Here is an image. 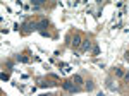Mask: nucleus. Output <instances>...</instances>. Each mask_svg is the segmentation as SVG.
<instances>
[{"label":"nucleus","instance_id":"1","mask_svg":"<svg viewBox=\"0 0 129 96\" xmlns=\"http://www.w3.org/2000/svg\"><path fill=\"white\" fill-rule=\"evenodd\" d=\"M64 89H67V91H71V93H78L79 91V88L74 84V86H72L71 82H64Z\"/></svg>","mask_w":129,"mask_h":96},{"label":"nucleus","instance_id":"7","mask_svg":"<svg viewBox=\"0 0 129 96\" xmlns=\"http://www.w3.org/2000/svg\"><path fill=\"white\" fill-rule=\"evenodd\" d=\"M93 53H95V55H98V53H100V48H98V46H95V48H93Z\"/></svg>","mask_w":129,"mask_h":96},{"label":"nucleus","instance_id":"9","mask_svg":"<svg viewBox=\"0 0 129 96\" xmlns=\"http://www.w3.org/2000/svg\"><path fill=\"white\" fill-rule=\"evenodd\" d=\"M126 59H127V60H129V50H127V53H126Z\"/></svg>","mask_w":129,"mask_h":96},{"label":"nucleus","instance_id":"3","mask_svg":"<svg viewBox=\"0 0 129 96\" xmlns=\"http://www.w3.org/2000/svg\"><path fill=\"white\" fill-rule=\"evenodd\" d=\"M72 82H74L76 86H78V84H83V77H81V75H79V74H76V75H74V77H72Z\"/></svg>","mask_w":129,"mask_h":96},{"label":"nucleus","instance_id":"8","mask_svg":"<svg viewBox=\"0 0 129 96\" xmlns=\"http://www.w3.org/2000/svg\"><path fill=\"white\" fill-rule=\"evenodd\" d=\"M2 81H9V75L7 74H2Z\"/></svg>","mask_w":129,"mask_h":96},{"label":"nucleus","instance_id":"4","mask_svg":"<svg viewBox=\"0 0 129 96\" xmlns=\"http://www.w3.org/2000/svg\"><path fill=\"white\" fill-rule=\"evenodd\" d=\"M47 26H48V21H47V19H43V21L38 22V29H40L41 33H43V28H47Z\"/></svg>","mask_w":129,"mask_h":96},{"label":"nucleus","instance_id":"6","mask_svg":"<svg viewBox=\"0 0 129 96\" xmlns=\"http://www.w3.org/2000/svg\"><path fill=\"white\" fill-rule=\"evenodd\" d=\"M86 89H88V91L93 89V82H88V84H86Z\"/></svg>","mask_w":129,"mask_h":96},{"label":"nucleus","instance_id":"2","mask_svg":"<svg viewBox=\"0 0 129 96\" xmlns=\"http://www.w3.org/2000/svg\"><path fill=\"white\" fill-rule=\"evenodd\" d=\"M72 45H74L76 48H78V46L81 45V36H79V34H76L74 38H72Z\"/></svg>","mask_w":129,"mask_h":96},{"label":"nucleus","instance_id":"5","mask_svg":"<svg viewBox=\"0 0 129 96\" xmlns=\"http://www.w3.org/2000/svg\"><path fill=\"white\" fill-rule=\"evenodd\" d=\"M89 48H91V41H88V40H86V41L81 45V50H83V52H88Z\"/></svg>","mask_w":129,"mask_h":96}]
</instances>
